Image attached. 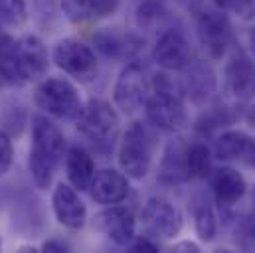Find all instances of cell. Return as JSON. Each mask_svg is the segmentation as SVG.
Listing matches in <instances>:
<instances>
[{
  "label": "cell",
  "instance_id": "6da1fadb",
  "mask_svg": "<svg viewBox=\"0 0 255 253\" xmlns=\"http://www.w3.org/2000/svg\"><path fill=\"white\" fill-rule=\"evenodd\" d=\"M48 67L50 56L38 36H0V85H24L40 81L46 77Z\"/></svg>",
  "mask_w": 255,
  "mask_h": 253
},
{
  "label": "cell",
  "instance_id": "7a4b0ae2",
  "mask_svg": "<svg viewBox=\"0 0 255 253\" xmlns=\"http://www.w3.org/2000/svg\"><path fill=\"white\" fill-rule=\"evenodd\" d=\"M64 156V130L50 119V115L36 113L32 117V144L28 152V172L36 188L46 192L52 186Z\"/></svg>",
  "mask_w": 255,
  "mask_h": 253
},
{
  "label": "cell",
  "instance_id": "3957f363",
  "mask_svg": "<svg viewBox=\"0 0 255 253\" xmlns=\"http://www.w3.org/2000/svg\"><path fill=\"white\" fill-rule=\"evenodd\" d=\"M146 121L158 130L178 132L186 125V109L176 83L162 71L156 73L144 103Z\"/></svg>",
  "mask_w": 255,
  "mask_h": 253
},
{
  "label": "cell",
  "instance_id": "277c9868",
  "mask_svg": "<svg viewBox=\"0 0 255 253\" xmlns=\"http://www.w3.org/2000/svg\"><path fill=\"white\" fill-rule=\"evenodd\" d=\"M34 103L40 111L60 121H77L83 111V99L77 85L60 75H48L38 81Z\"/></svg>",
  "mask_w": 255,
  "mask_h": 253
},
{
  "label": "cell",
  "instance_id": "5b68a950",
  "mask_svg": "<svg viewBox=\"0 0 255 253\" xmlns=\"http://www.w3.org/2000/svg\"><path fill=\"white\" fill-rule=\"evenodd\" d=\"M119 168L130 180H142L152 166V134L142 121H132L123 132L117 150Z\"/></svg>",
  "mask_w": 255,
  "mask_h": 253
},
{
  "label": "cell",
  "instance_id": "8992f818",
  "mask_svg": "<svg viewBox=\"0 0 255 253\" xmlns=\"http://www.w3.org/2000/svg\"><path fill=\"white\" fill-rule=\"evenodd\" d=\"M119 125L121 117L117 113V107L105 99H89L87 103H83V111L75 121L77 132L99 148L111 146L115 142Z\"/></svg>",
  "mask_w": 255,
  "mask_h": 253
},
{
  "label": "cell",
  "instance_id": "52a82bcc",
  "mask_svg": "<svg viewBox=\"0 0 255 253\" xmlns=\"http://www.w3.org/2000/svg\"><path fill=\"white\" fill-rule=\"evenodd\" d=\"M52 62L77 83H93L99 75V60L91 46L77 38H62L52 50Z\"/></svg>",
  "mask_w": 255,
  "mask_h": 253
},
{
  "label": "cell",
  "instance_id": "ba28073f",
  "mask_svg": "<svg viewBox=\"0 0 255 253\" xmlns=\"http://www.w3.org/2000/svg\"><path fill=\"white\" fill-rule=\"evenodd\" d=\"M140 222L144 230L150 234V238L174 240L176 236H180L184 228V214L168 198L152 196L142 206Z\"/></svg>",
  "mask_w": 255,
  "mask_h": 253
},
{
  "label": "cell",
  "instance_id": "9c48e42d",
  "mask_svg": "<svg viewBox=\"0 0 255 253\" xmlns=\"http://www.w3.org/2000/svg\"><path fill=\"white\" fill-rule=\"evenodd\" d=\"M148 93H150V83L146 79L144 69L136 62L127 63L113 85L115 107L123 115H134L144 107Z\"/></svg>",
  "mask_w": 255,
  "mask_h": 253
},
{
  "label": "cell",
  "instance_id": "30bf717a",
  "mask_svg": "<svg viewBox=\"0 0 255 253\" xmlns=\"http://www.w3.org/2000/svg\"><path fill=\"white\" fill-rule=\"evenodd\" d=\"M196 34L202 50L212 60H222L232 44V24L224 10L204 8L196 16Z\"/></svg>",
  "mask_w": 255,
  "mask_h": 253
},
{
  "label": "cell",
  "instance_id": "8fae6325",
  "mask_svg": "<svg viewBox=\"0 0 255 253\" xmlns=\"http://www.w3.org/2000/svg\"><path fill=\"white\" fill-rule=\"evenodd\" d=\"M91 224L95 232L103 234L107 240H111L119 248H128L136 236V220L132 212L119 204L105 206V210L93 216Z\"/></svg>",
  "mask_w": 255,
  "mask_h": 253
},
{
  "label": "cell",
  "instance_id": "7c38bea8",
  "mask_svg": "<svg viewBox=\"0 0 255 253\" xmlns=\"http://www.w3.org/2000/svg\"><path fill=\"white\" fill-rule=\"evenodd\" d=\"M152 60L164 71H182L192 62V48L180 28H166L152 46Z\"/></svg>",
  "mask_w": 255,
  "mask_h": 253
},
{
  "label": "cell",
  "instance_id": "4fadbf2b",
  "mask_svg": "<svg viewBox=\"0 0 255 253\" xmlns=\"http://www.w3.org/2000/svg\"><path fill=\"white\" fill-rule=\"evenodd\" d=\"M52 212L60 226L77 232L87 224V206L69 182H58L52 190Z\"/></svg>",
  "mask_w": 255,
  "mask_h": 253
},
{
  "label": "cell",
  "instance_id": "5bb4252c",
  "mask_svg": "<svg viewBox=\"0 0 255 253\" xmlns=\"http://www.w3.org/2000/svg\"><path fill=\"white\" fill-rule=\"evenodd\" d=\"M182 71V93L190 99L192 105L204 107L218 91V75L212 63L206 60H194Z\"/></svg>",
  "mask_w": 255,
  "mask_h": 253
},
{
  "label": "cell",
  "instance_id": "9a60e30c",
  "mask_svg": "<svg viewBox=\"0 0 255 253\" xmlns=\"http://www.w3.org/2000/svg\"><path fill=\"white\" fill-rule=\"evenodd\" d=\"M128 176L123 170L117 168H101L95 170L91 184H89V196L101 206H113L125 202L128 196Z\"/></svg>",
  "mask_w": 255,
  "mask_h": 253
},
{
  "label": "cell",
  "instance_id": "2e32d148",
  "mask_svg": "<svg viewBox=\"0 0 255 253\" xmlns=\"http://www.w3.org/2000/svg\"><path fill=\"white\" fill-rule=\"evenodd\" d=\"M226 89L240 101L255 97V62L246 54L238 52L230 58L224 69Z\"/></svg>",
  "mask_w": 255,
  "mask_h": 253
},
{
  "label": "cell",
  "instance_id": "e0dca14e",
  "mask_svg": "<svg viewBox=\"0 0 255 253\" xmlns=\"http://www.w3.org/2000/svg\"><path fill=\"white\" fill-rule=\"evenodd\" d=\"M186 148H188V142L180 136L166 142L160 164H158V174H156L160 184L178 186L190 180L188 164H186Z\"/></svg>",
  "mask_w": 255,
  "mask_h": 253
},
{
  "label": "cell",
  "instance_id": "ac0fdd59",
  "mask_svg": "<svg viewBox=\"0 0 255 253\" xmlns=\"http://www.w3.org/2000/svg\"><path fill=\"white\" fill-rule=\"evenodd\" d=\"M208 178H210V188L214 194V200L218 202L220 208H232L248 192V182L244 174L232 166H220L212 170Z\"/></svg>",
  "mask_w": 255,
  "mask_h": 253
},
{
  "label": "cell",
  "instance_id": "d6986e66",
  "mask_svg": "<svg viewBox=\"0 0 255 253\" xmlns=\"http://www.w3.org/2000/svg\"><path fill=\"white\" fill-rule=\"evenodd\" d=\"M214 154L220 160H244L255 164V138L244 130H222L214 140Z\"/></svg>",
  "mask_w": 255,
  "mask_h": 253
},
{
  "label": "cell",
  "instance_id": "ffe728a7",
  "mask_svg": "<svg viewBox=\"0 0 255 253\" xmlns=\"http://www.w3.org/2000/svg\"><path fill=\"white\" fill-rule=\"evenodd\" d=\"M65 174L67 182L79 192H85L91 184V178L95 174V160L89 150H85L79 144H73L65 150L64 156Z\"/></svg>",
  "mask_w": 255,
  "mask_h": 253
},
{
  "label": "cell",
  "instance_id": "44dd1931",
  "mask_svg": "<svg viewBox=\"0 0 255 253\" xmlns=\"http://www.w3.org/2000/svg\"><path fill=\"white\" fill-rule=\"evenodd\" d=\"M192 218H194V232L200 242L212 244L218 238V216L214 206L208 200H196L192 206Z\"/></svg>",
  "mask_w": 255,
  "mask_h": 253
},
{
  "label": "cell",
  "instance_id": "7402d4cb",
  "mask_svg": "<svg viewBox=\"0 0 255 253\" xmlns=\"http://www.w3.org/2000/svg\"><path fill=\"white\" fill-rule=\"evenodd\" d=\"M236 119H238V115L234 113L232 107H228V105H214V107L206 109L198 117V121H196V132L202 134V136L214 134V132L222 130L224 126L232 125Z\"/></svg>",
  "mask_w": 255,
  "mask_h": 253
},
{
  "label": "cell",
  "instance_id": "603a6c76",
  "mask_svg": "<svg viewBox=\"0 0 255 253\" xmlns=\"http://www.w3.org/2000/svg\"><path fill=\"white\" fill-rule=\"evenodd\" d=\"M212 148L202 142V140H196L188 144L186 148V164H188V174H190V180H206L212 172Z\"/></svg>",
  "mask_w": 255,
  "mask_h": 253
},
{
  "label": "cell",
  "instance_id": "cb8c5ba5",
  "mask_svg": "<svg viewBox=\"0 0 255 253\" xmlns=\"http://www.w3.org/2000/svg\"><path fill=\"white\" fill-rule=\"evenodd\" d=\"M93 44H95V50L107 60H121V58L128 56V52H130L128 38L119 36L115 32H109V30H101V32L93 34Z\"/></svg>",
  "mask_w": 255,
  "mask_h": 253
},
{
  "label": "cell",
  "instance_id": "d4e9b609",
  "mask_svg": "<svg viewBox=\"0 0 255 253\" xmlns=\"http://www.w3.org/2000/svg\"><path fill=\"white\" fill-rule=\"evenodd\" d=\"M26 0H0V22L12 28H22L28 22Z\"/></svg>",
  "mask_w": 255,
  "mask_h": 253
},
{
  "label": "cell",
  "instance_id": "484cf974",
  "mask_svg": "<svg viewBox=\"0 0 255 253\" xmlns=\"http://www.w3.org/2000/svg\"><path fill=\"white\" fill-rule=\"evenodd\" d=\"M64 16L73 24H83L91 20V6L89 0H60Z\"/></svg>",
  "mask_w": 255,
  "mask_h": 253
},
{
  "label": "cell",
  "instance_id": "4316f807",
  "mask_svg": "<svg viewBox=\"0 0 255 253\" xmlns=\"http://www.w3.org/2000/svg\"><path fill=\"white\" fill-rule=\"evenodd\" d=\"M26 119H28V115H26L24 107H10L2 115V130L8 132L12 138L20 136L26 126Z\"/></svg>",
  "mask_w": 255,
  "mask_h": 253
},
{
  "label": "cell",
  "instance_id": "83f0119b",
  "mask_svg": "<svg viewBox=\"0 0 255 253\" xmlns=\"http://www.w3.org/2000/svg\"><path fill=\"white\" fill-rule=\"evenodd\" d=\"M236 244L242 250H254L255 248V214L242 218L236 224Z\"/></svg>",
  "mask_w": 255,
  "mask_h": 253
},
{
  "label": "cell",
  "instance_id": "f1b7e54d",
  "mask_svg": "<svg viewBox=\"0 0 255 253\" xmlns=\"http://www.w3.org/2000/svg\"><path fill=\"white\" fill-rule=\"evenodd\" d=\"M162 16H164V10H162V6H160L158 2H154V0H148V2L140 4L138 10H136V20H138V26H140V28H150V26H154L156 22H160Z\"/></svg>",
  "mask_w": 255,
  "mask_h": 253
},
{
  "label": "cell",
  "instance_id": "f546056e",
  "mask_svg": "<svg viewBox=\"0 0 255 253\" xmlns=\"http://www.w3.org/2000/svg\"><path fill=\"white\" fill-rule=\"evenodd\" d=\"M14 164V142L8 132L0 128V176H4Z\"/></svg>",
  "mask_w": 255,
  "mask_h": 253
},
{
  "label": "cell",
  "instance_id": "4dcf8cb0",
  "mask_svg": "<svg viewBox=\"0 0 255 253\" xmlns=\"http://www.w3.org/2000/svg\"><path fill=\"white\" fill-rule=\"evenodd\" d=\"M89 6L93 18H109L119 10L121 0H89Z\"/></svg>",
  "mask_w": 255,
  "mask_h": 253
},
{
  "label": "cell",
  "instance_id": "1f68e13d",
  "mask_svg": "<svg viewBox=\"0 0 255 253\" xmlns=\"http://www.w3.org/2000/svg\"><path fill=\"white\" fill-rule=\"evenodd\" d=\"M226 10L234 12L242 20H254L255 18V0H230Z\"/></svg>",
  "mask_w": 255,
  "mask_h": 253
},
{
  "label": "cell",
  "instance_id": "d6a6232c",
  "mask_svg": "<svg viewBox=\"0 0 255 253\" xmlns=\"http://www.w3.org/2000/svg\"><path fill=\"white\" fill-rule=\"evenodd\" d=\"M128 250L130 252H158V244L150 236H134Z\"/></svg>",
  "mask_w": 255,
  "mask_h": 253
},
{
  "label": "cell",
  "instance_id": "836d02e7",
  "mask_svg": "<svg viewBox=\"0 0 255 253\" xmlns=\"http://www.w3.org/2000/svg\"><path fill=\"white\" fill-rule=\"evenodd\" d=\"M40 252L64 253V252H71V248H69V244L64 242L62 238H50V240H46V242L40 246Z\"/></svg>",
  "mask_w": 255,
  "mask_h": 253
},
{
  "label": "cell",
  "instance_id": "e575fe53",
  "mask_svg": "<svg viewBox=\"0 0 255 253\" xmlns=\"http://www.w3.org/2000/svg\"><path fill=\"white\" fill-rule=\"evenodd\" d=\"M170 252H190V253H198L200 252V246L194 244L190 240H184V242H178L170 248Z\"/></svg>",
  "mask_w": 255,
  "mask_h": 253
},
{
  "label": "cell",
  "instance_id": "d590c367",
  "mask_svg": "<svg viewBox=\"0 0 255 253\" xmlns=\"http://www.w3.org/2000/svg\"><path fill=\"white\" fill-rule=\"evenodd\" d=\"M246 123L252 126V128H255V103H252L248 109H246Z\"/></svg>",
  "mask_w": 255,
  "mask_h": 253
},
{
  "label": "cell",
  "instance_id": "8d00e7d4",
  "mask_svg": "<svg viewBox=\"0 0 255 253\" xmlns=\"http://www.w3.org/2000/svg\"><path fill=\"white\" fill-rule=\"evenodd\" d=\"M250 48L255 56V28H252V32H250Z\"/></svg>",
  "mask_w": 255,
  "mask_h": 253
},
{
  "label": "cell",
  "instance_id": "74e56055",
  "mask_svg": "<svg viewBox=\"0 0 255 253\" xmlns=\"http://www.w3.org/2000/svg\"><path fill=\"white\" fill-rule=\"evenodd\" d=\"M214 4H216L218 8H222V10H226V6L230 4V0H214Z\"/></svg>",
  "mask_w": 255,
  "mask_h": 253
},
{
  "label": "cell",
  "instance_id": "f35d334b",
  "mask_svg": "<svg viewBox=\"0 0 255 253\" xmlns=\"http://www.w3.org/2000/svg\"><path fill=\"white\" fill-rule=\"evenodd\" d=\"M252 202H254V214H255V186H254V192H252Z\"/></svg>",
  "mask_w": 255,
  "mask_h": 253
},
{
  "label": "cell",
  "instance_id": "ab89813d",
  "mask_svg": "<svg viewBox=\"0 0 255 253\" xmlns=\"http://www.w3.org/2000/svg\"><path fill=\"white\" fill-rule=\"evenodd\" d=\"M2 246H4V238H2V234H0V250H2Z\"/></svg>",
  "mask_w": 255,
  "mask_h": 253
}]
</instances>
